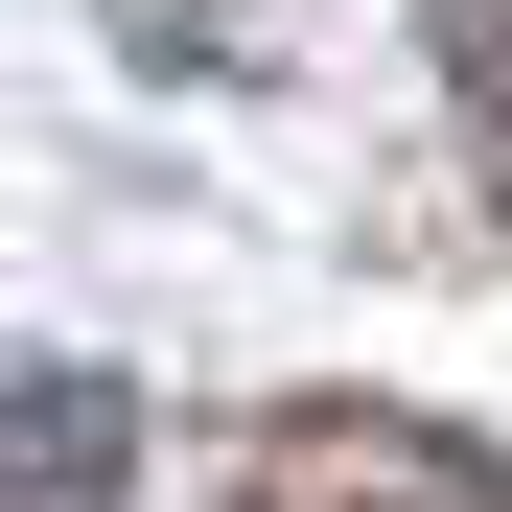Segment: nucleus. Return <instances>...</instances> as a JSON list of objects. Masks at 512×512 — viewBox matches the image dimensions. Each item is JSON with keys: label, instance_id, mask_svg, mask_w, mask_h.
<instances>
[{"label": "nucleus", "instance_id": "1", "mask_svg": "<svg viewBox=\"0 0 512 512\" xmlns=\"http://www.w3.org/2000/svg\"><path fill=\"white\" fill-rule=\"evenodd\" d=\"M256 512H512V466H489V443H443V419L303 396V419H256Z\"/></svg>", "mask_w": 512, "mask_h": 512}, {"label": "nucleus", "instance_id": "2", "mask_svg": "<svg viewBox=\"0 0 512 512\" xmlns=\"http://www.w3.org/2000/svg\"><path fill=\"white\" fill-rule=\"evenodd\" d=\"M0 489H47V512H94V489H117V396H94V373H47V396H0Z\"/></svg>", "mask_w": 512, "mask_h": 512}, {"label": "nucleus", "instance_id": "3", "mask_svg": "<svg viewBox=\"0 0 512 512\" xmlns=\"http://www.w3.org/2000/svg\"><path fill=\"white\" fill-rule=\"evenodd\" d=\"M443 70H466V117L512 140V0H443Z\"/></svg>", "mask_w": 512, "mask_h": 512}, {"label": "nucleus", "instance_id": "4", "mask_svg": "<svg viewBox=\"0 0 512 512\" xmlns=\"http://www.w3.org/2000/svg\"><path fill=\"white\" fill-rule=\"evenodd\" d=\"M489 163H512V140H489Z\"/></svg>", "mask_w": 512, "mask_h": 512}]
</instances>
